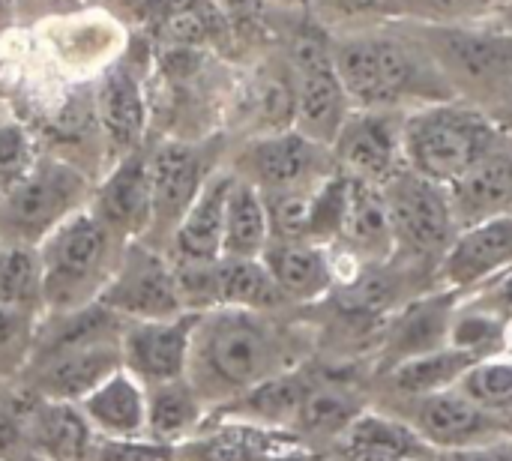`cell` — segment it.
<instances>
[{"label": "cell", "instance_id": "cell-1", "mask_svg": "<svg viewBox=\"0 0 512 461\" xmlns=\"http://www.w3.org/2000/svg\"><path fill=\"white\" fill-rule=\"evenodd\" d=\"M279 315L243 309L198 315L186 381L210 411L300 366L303 342Z\"/></svg>", "mask_w": 512, "mask_h": 461}, {"label": "cell", "instance_id": "cell-2", "mask_svg": "<svg viewBox=\"0 0 512 461\" xmlns=\"http://www.w3.org/2000/svg\"><path fill=\"white\" fill-rule=\"evenodd\" d=\"M339 81L360 111H405L408 102L435 105L456 99V87L414 36L360 30L333 36Z\"/></svg>", "mask_w": 512, "mask_h": 461}, {"label": "cell", "instance_id": "cell-3", "mask_svg": "<svg viewBox=\"0 0 512 461\" xmlns=\"http://www.w3.org/2000/svg\"><path fill=\"white\" fill-rule=\"evenodd\" d=\"M504 144L510 141L495 126V120L459 99L405 111V168L438 186L456 183L465 171H471L480 159Z\"/></svg>", "mask_w": 512, "mask_h": 461}, {"label": "cell", "instance_id": "cell-4", "mask_svg": "<svg viewBox=\"0 0 512 461\" xmlns=\"http://www.w3.org/2000/svg\"><path fill=\"white\" fill-rule=\"evenodd\" d=\"M123 246L126 243H120L90 213V207L57 225L36 246L42 264L45 315H66L96 303L120 264Z\"/></svg>", "mask_w": 512, "mask_h": 461}, {"label": "cell", "instance_id": "cell-5", "mask_svg": "<svg viewBox=\"0 0 512 461\" xmlns=\"http://www.w3.org/2000/svg\"><path fill=\"white\" fill-rule=\"evenodd\" d=\"M96 180L72 162L39 153L30 171L0 192V246L36 249L57 225L84 210Z\"/></svg>", "mask_w": 512, "mask_h": 461}, {"label": "cell", "instance_id": "cell-6", "mask_svg": "<svg viewBox=\"0 0 512 461\" xmlns=\"http://www.w3.org/2000/svg\"><path fill=\"white\" fill-rule=\"evenodd\" d=\"M225 135L204 138H162L150 144V189H153V216L144 237L147 246L165 252L168 240L192 207L204 183L222 168Z\"/></svg>", "mask_w": 512, "mask_h": 461}, {"label": "cell", "instance_id": "cell-7", "mask_svg": "<svg viewBox=\"0 0 512 461\" xmlns=\"http://www.w3.org/2000/svg\"><path fill=\"white\" fill-rule=\"evenodd\" d=\"M285 60L291 66L297 93L294 129L324 147H333L339 129L354 111L333 63V36L324 30V24L306 21L294 30Z\"/></svg>", "mask_w": 512, "mask_h": 461}, {"label": "cell", "instance_id": "cell-8", "mask_svg": "<svg viewBox=\"0 0 512 461\" xmlns=\"http://www.w3.org/2000/svg\"><path fill=\"white\" fill-rule=\"evenodd\" d=\"M381 195L396 240V258H405L417 267H438L453 240L459 237L447 186H438L414 174L411 168H402L381 186Z\"/></svg>", "mask_w": 512, "mask_h": 461}, {"label": "cell", "instance_id": "cell-9", "mask_svg": "<svg viewBox=\"0 0 512 461\" xmlns=\"http://www.w3.org/2000/svg\"><path fill=\"white\" fill-rule=\"evenodd\" d=\"M228 168L261 195H276L315 189L336 171V162L330 147L300 135L297 129H285L249 138Z\"/></svg>", "mask_w": 512, "mask_h": 461}, {"label": "cell", "instance_id": "cell-10", "mask_svg": "<svg viewBox=\"0 0 512 461\" xmlns=\"http://www.w3.org/2000/svg\"><path fill=\"white\" fill-rule=\"evenodd\" d=\"M96 303L123 321H171L186 315L171 258L144 240L123 246L120 264Z\"/></svg>", "mask_w": 512, "mask_h": 461}, {"label": "cell", "instance_id": "cell-11", "mask_svg": "<svg viewBox=\"0 0 512 461\" xmlns=\"http://www.w3.org/2000/svg\"><path fill=\"white\" fill-rule=\"evenodd\" d=\"M123 339H99L66 348H36L15 387L33 399L78 405L102 381L123 369Z\"/></svg>", "mask_w": 512, "mask_h": 461}, {"label": "cell", "instance_id": "cell-12", "mask_svg": "<svg viewBox=\"0 0 512 461\" xmlns=\"http://www.w3.org/2000/svg\"><path fill=\"white\" fill-rule=\"evenodd\" d=\"M93 111L108 168L147 144L150 102L141 60H135L132 54H120L99 72L93 84Z\"/></svg>", "mask_w": 512, "mask_h": 461}, {"label": "cell", "instance_id": "cell-13", "mask_svg": "<svg viewBox=\"0 0 512 461\" xmlns=\"http://www.w3.org/2000/svg\"><path fill=\"white\" fill-rule=\"evenodd\" d=\"M402 126H405V111L354 108L330 147L336 171L360 183L384 186L390 177H396L405 168Z\"/></svg>", "mask_w": 512, "mask_h": 461}, {"label": "cell", "instance_id": "cell-14", "mask_svg": "<svg viewBox=\"0 0 512 461\" xmlns=\"http://www.w3.org/2000/svg\"><path fill=\"white\" fill-rule=\"evenodd\" d=\"M405 399H408V411L402 423H408L435 453L483 447L504 435L498 417L465 399L459 390H444L432 396H405Z\"/></svg>", "mask_w": 512, "mask_h": 461}, {"label": "cell", "instance_id": "cell-15", "mask_svg": "<svg viewBox=\"0 0 512 461\" xmlns=\"http://www.w3.org/2000/svg\"><path fill=\"white\" fill-rule=\"evenodd\" d=\"M90 213L120 240H144L153 216V189H150V144L114 162L105 177L96 183L90 198Z\"/></svg>", "mask_w": 512, "mask_h": 461}, {"label": "cell", "instance_id": "cell-16", "mask_svg": "<svg viewBox=\"0 0 512 461\" xmlns=\"http://www.w3.org/2000/svg\"><path fill=\"white\" fill-rule=\"evenodd\" d=\"M198 312L171 321H129L123 333V369L141 384L156 387L186 378Z\"/></svg>", "mask_w": 512, "mask_h": 461}, {"label": "cell", "instance_id": "cell-17", "mask_svg": "<svg viewBox=\"0 0 512 461\" xmlns=\"http://www.w3.org/2000/svg\"><path fill=\"white\" fill-rule=\"evenodd\" d=\"M423 48L456 87V78L471 84H498L512 72V39L501 33L426 24L417 30Z\"/></svg>", "mask_w": 512, "mask_h": 461}, {"label": "cell", "instance_id": "cell-18", "mask_svg": "<svg viewBox=\"0 0 512 461\" xmlns=\"http://www.w3.org/2000/svg\"><path fill=\"white\" fill-rule=\"evenodd\" d=\"M512 270V213L459 231L438 264V276L456 294Z\"/></svg>", "mask_w": 512, "mask_h": 461}, {"label": "cell", "instance_id": "cell-19", "mask_svg": "<svg viewBox=\"0 0 512 461\" xmlns=\"http://www.w3.org/2000/svg\"><path fill=\"white\" fill-rule=\"evenodd\" d=\"M234 186V171L222 165L198 192L192 207L177 222L165 255L171 264H213L222 258V234H225V207L228 192Z\"/></svg>", "mask_w": 512, "mask_h": 461}, {"label": "cell", "instance_id": "cell-20", "mask_svg": "<svg viewBox=\"0 0 512 461\" xmlns=\"http://www.w3.org/2000/svg\"><path fill=\"white\" fill-rule=\"evenodd\" d=\"M459 231L512 213V144L492 150L447 186Z\"/></svg>", "mask_w": 512, "mask_h": 461}, {"label": "cell", "instance_id": "cell-21", "mask_svg": "<svg viewBox=\"0 0 512 461\" xmlns=\"http://www.w3.org/2000/svg\"><path fill=\"white\" fill-rule=\"evenodd\" d=\"M300 444L291 432L258 429L246 423H207L174 444V461H270Z\"/></svg>", "mask_w": 512, "mask_h": 461}, {"label": "cell", "instance_id": "cell-22", "mask_svg": "<svg viewBox=\"0 0 512 461\" xmlns=\"http://www.w3.org/2000/svg\"><path fill=\"white\" fill-rule=\"evenodd\" d=\"M453 303H456V291H450V288L408 300L396 312L393 324L387 327L384 351H387L390 366H399L405 360L447 348L453 309H456Z\"/></svg>", "mask_w": 512, "mask_h": 461}, {"label": "cell", "instance_id": "cell-23", "mask_svg": "<svg viewBox=\"0 0 512 461\" xmlns=\"http://www.w3.org/2000/svg\"><path fill=\"white\" fill-rule=\"evenodd\" d=\"M24 435L36 459L45 461H90L96 432L78 411V405L45 402L27 396L24 405Z\"/></svg>", "mask_w": 512, "mask_h": 461}, {"label": "cell", "instance_id": "cell-24", "mask_svg": "<svg viewBox=\"0 0 512 461\" xmlns=\"http://www.w3.org/2000/svg\"><path fill=\"white\" fill-rule=\"evenodd\" d=\"M261 264L273 276L276 288L288 297L291 306H309L333 294L336 270L327 246L315 243H270L261 255Z\"/></svg>", "mask_w": 512, "mask_h": 461}, {"label": "cell", "instance_id": "cell-25", "mask_svg": "<svg viewBox=\"0 0 512 461\" xmlns=\"http://www.w3.org/2000/svg\"><path fill=\"white\" fill-rule=\"evenodd\" d=\"M78 411L99 438H147V393L126 369L114 372L87 399H81Z\"/></svg>", "mask_w": 512, "mask_h": 461}, {"label": "cell", "instance_id": "cell-26", "mask_svg": "<svg viewBox=\"0 0 512 461\" xmlns=\"http://www.w3.org/2000/svg\"><path fill=\"white\" fill-rule=\"evenodd\" d=\"M345 252L363 264H390L396 258V240L387 216L381 186L351 180V201L339 240Z\"/></svg>", "mask_w": 512, "mask_h": 461}, {"label": "cell", "instance_id": "cell-27", "mask_svg": "<svg viewBox=\"0 0 512 461\" xmlns=\"http://www.w3.org/2000/svg\"><path fill=\"white\" fill-rule=\"evenodd\" d=\"M363 411L366 408L354 390L318 378L291 423V435L297 441H339Z\"/></svg>", "mask_w": 512, "mask_h": 461}, {"label": "cell", "instance_id": "cell-28", "mask_svg": "<svg viewBox=\"0 0 512 461\" xmlns=\"http://www.w3.org/2000/svg\"><path fill=\"white\" fill-rule=\"evenodd\" d=\"M144 393H147V438L159 444L174 447L192 438L210 414V408L201 402V396L186 378L144 387Z\"/></svg>", "mask_w": 512, "mask_h": 461}, {"label": "cell", "instance_id": "cell-29", "mask_svg": "<svg viewBox=\"0 0 512 461\" xmlns=\"http://www.w3.org/2000/svg\"><path fill=\"white\" fill-rule=\"evenodd\" d=\"M270 246V222L261 192L234 174L225 207L222 258H261Z\"/></svg>", "mask_w": 512, "mask_h": 461}, {"label": "cell", "instance_id": "cell-30", "mask_svg": "<svg viewBox=\"0 0 512 461\" xmlns=\"http://www.w3.org/2000/svg\"><path fill=\"white\" fill-rule=\"evenodd\" d=\"M339 441L345 447V456L384 453V456L411 461H429L435 456V450L408 423L384 417V414H375V411L372 414L363 411Z\"/></svg>", "mask_w": 512, "mask_h": 461}, {"label": "cell", "instance_id": "cell-31", "mask_svg": "<svg viewBox=\"0 0 512 461\" xmlns=\"http://www.w3.org/2000/svg\"><path fill=\"white\" fill-rule=\"evenodd\" d=\"M480 360L468 351L459 348H438L432 354L405 360L399 366H393V390L399 396H432V393H444L459 387V381L477 366Z\"/></svg>", "mask_w": 512, "mask_h": 461}, {"label": "cell", "instance_id": "cell-32", "mask_svg": "<svg viewBox=\"0 0 512 461\" xmlns=\"http://www.w3.org/2000/svg\"><path fill=\"white\" fill-rule=\"evenodd\" d=\"M0 306L45 315L39 252L27 246H0Z\"/></svg>", "mask_w": 512, "mask_h": 461}, {"label": "cell", "instance_id": "cell-33", "mask_svg": "<svg viewBox=\"0 0 512 461\" xmlns=\"http://www.w3.org/2000/svg\"><path fill=\"white\" fill-rule=\"evenodd\" d=\"M348 201H351V177H345L342 171H333L324 183H318L309 201L306 243H315V246L336 243L345 225Z\"/></svg>", "mask_w": 512, "mask_h": 461}, {"label": "cell", "instance_id": "cell-34", "mask_svg": "<svg viewBox=\"0 0 512 461\" xmlns=\"http://www.w3.org/2000/svg\"><path fill=\"white\" fill-rule=\"evenodd\" d=\"M45 315L0 306V384L18 381Z\"/></svg>", "mask_w": 512, "mask_h": 461}, {"label": "cell", "instance_id": "cell-35", "mask_svg": "<svg viewBox=\"0 0 512 461\" xmlns=\"http://www.w3.org/2000/svg\"><path fill=\"white\" fill-rule=\"evenodd\" d=\"M459 393L471 399L474 405L486 411H504L512 408V363H492L480 360L462 381Z\"/></svg>", "mask_w": 512, "mask_h": 461}, {"label": "cell", "instance_id": "cell-36", "mask_svg": "<svg viewBox=\"0 0 512 461\" xmlns=\"http://www.w3.org/2000/svg\"><path fill=\"white\" fill-rule=\"evenodd\" d=\"M504 342V318H498L489 309L480 312H468L462 318H453L450 324V348L468 351L477 360H486L489 354H495V348H501Z\"/></svg>", "mask_w": 512, "mask_h": 461}, {"label": "cell", "instance_id": "cell-37", "mask_svg": "<svg viewBox=\"0 0 512 461\" xmlns=\"http://www.w3.org/2000/svg\"><path fill=\"white\" fill-rule=\"evenodd\" d=\"M39 153V138L33 135L30 126L18 120L0 123V192H6L27 174Z\"/></svg>", "mask_w": 512, "mask_h": 461}, {"label": "cell", "instance_id": "cell-38", "mask_svg": "<svg viewBox=\"0 0 512 461\" xmlns=\"http://www.w3.org/2000/svg\"><path fill=\"white\" fill-rule=\"evenodd\" d=\"M24 405L27 393L12 390V396H0V461H27L36 453L24 435Z\"/></svg>", "mask_w": 512, "mask_h": 461}, {"label": "cell", "instance_id": "cell-39", "mask_svg": "<svg viewBox=\"0 0 512 461\" xmlns=\"http://www.w3.org/2000/svg\"><path fill=\"white\" fill-rule=\"evenodd\" d=\"M90 461H174V447L150 441V438L111 441V438L96 435Z\"/></svg>", "mask_w": 512, "mask_h": 461}, {"label": "cell", "instance_id": "cell-40", "mask_svg": "<svg viewBox=\"0 0 512 461\" xmlns=\"http://www.w3.org/2000/svg\"><path fill=\"white\" fill-rule=\"evenodd\" d=\"M339 18H384L408 9V0H321Z\"/></svg>", "mask_w": 512, "mask_h": 461}, {"label": "cell", "instance_id": "cell-41", "mask_svg": "<svg viewBox=\"0 0 512 461\" xmlns=\"http://www.w3.org/2000/svg\"><path fill=\"white\" fill-rule=\"evenodd\" d=\"M429 461H512V447L507 444H483L468 450H444Z\"/></svg>", "mask_w": 512, "mask_h": 461}, {"label": "cell", "instance_id": "cell-42", "mask_svg": "<svg viewBox=\"0 0 512 461\" xmlns=\"http://www.w3.org/2000/svg\"><path fill=\"white\" fill-rule=\"evenodd\" d=\"M489 300V312H495L498 318H504V315H512V273L507 279H501V285L486 297Z\"/></svg>", "mask_w": 512, "mask_h": 461}, {"label": "cell", "instance_id": "cell-43", "mask_svg": "<svg viewBox=\"0 0 512 461\" xmlns=\"http://www.w3.org/2000/svg\"><path fill=\"white\" fill-rule=\"evenodd\" d=\"M492 120H495V126L507 135V141L512 144V87L507 93H501V99L495 102V108L492 111H486Z\"/></svg>", "mask_w": 512, "mask_h": 461}, {"label": "cell", "instance_id": "cell-44", "mask_svg": "<svg viewBox=\"0 0 512 461\" xmlns=\"http://www.w3.org/2000/svg\"><path fill=\"white\" fill-rule=\"evenodd\" d=\"M270 461H312V459H306V456H297V453H282V456H276V459H270Z\"/></svg>", "mask_w": 512, "mask_h": 461}, {"label": "cell", "instance_id": "cell-45", "mask_svg": "<svg viewBox=\"0 0 512 461\" xmlns=\"http://www.w3.org/2000/svg\"><path fill=\"white\" fill-rule=\"evenodd\" d=\"M270 3H282V6H306L309 0H270Z\"/></svg>", "mask_w": 512, "mask_h": 461}, {"label": "cell", "instance_id": "cell-46", "mask_svg": "<svg viewBox=\"0 0 512 461\" xmlns=\"http://www.w3.org/2000/svg\"><path fill=\"white\" fill-rule=\"evenodd\" d=\"M405 461H411V459H405Z\"/></svg>", "mask_w": 512, "mask_h": 461}]
</instances>
